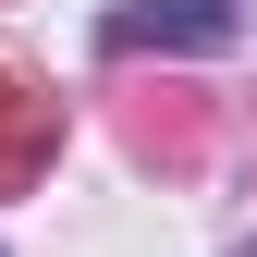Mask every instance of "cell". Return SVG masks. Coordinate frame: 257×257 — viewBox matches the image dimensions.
<instances>
[{"label": "cell", "instance_id": "6da1fadb", "mask_svg": "<svg viewBox=\"0 0 257 257\" xmlns=\"http://www.w3.org/2000/svg\"><path fill=\"white\" fill-rule=\"evenodd\" d=\"M233 37V0H122L110 49H220Z\"/></svg>", "mask_w": 257, "mask_h": 257}, {"label": "cell", "instance_id": "7a4b0ae2", "mask_svg": "<svg viewBox=\"0 0 257 257\" xmlns=\"http://www.w3.org/2000/svg\"><path fill=\"white\" fill-rule=\"evenodd\" d=\"M37 135H49V98H37V86H0V184L37 159Z\"/></svg>", "mask_w": 257, "mask_h": 257}]
</instances>
